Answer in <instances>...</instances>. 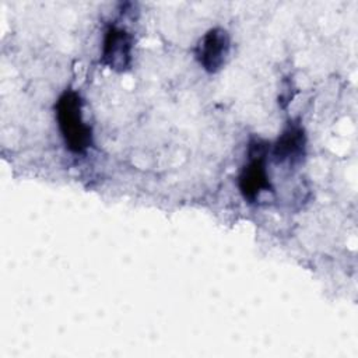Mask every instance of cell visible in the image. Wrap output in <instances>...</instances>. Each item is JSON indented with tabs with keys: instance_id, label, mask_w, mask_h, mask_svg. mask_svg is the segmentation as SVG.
Instances as JSON below:
<instances>
[{
	"instance_id": "3957f363",
	"label": "cell",
	"mask_w": 358,
	"mask_h": 358,
	"mask_svg": "<svg viewBox=\"0 0 358 358\" xmlns=\"http://www.w3.org/2000/svg\"><path fill=\"white\" fill-rule=\"evenodd\" d=\"M229 45L231 39L228 32L222 28H213L199 41L196 57L206 71L217 73L225 64L229 53Z\"/></svg>"
},
{
	"instance_id": "277c9868",
	"label": "cell",
	"mask_w": 358,
	"mask_h": 358,
	"mask_svg": "<svg viewBox=\"0 0 358 358\" xmlns=\"http://www.w3.org/2000/svg\"><path fill=\"white\" fill-rule=\"evenodd\" d=\"M131 62V36L122 28L109 27L105 32L102 48V63L123 71Z\"/></svg>"
},
{
	"instance_id": "6da1fadb",
	"label": "cell",
	"mask_w": 358,
	"mask_h": 358,
	"mask_svg": "<svg viewBox=\"0 0 358 358\" xmlns=\"http://www.w3.org/2000/svg\"><path fill=\"white\" fill-rule=\"evenodd\" d=\"M56 119L66 145L73 152H84L92 143L91 127L83 120L81 98L73 91H64L56 103Z\"/></svg>"
},
{
	"instance_id": "5b68a950",
	"label": "cell",
	"mask_w": 358,
	"mask_h": 358,
	"mask_svg": "<svg viewBox=\"0 0 358 358\" xmlns=\"http://www.w3.org/2000/svg\"><path fill=\"white\" fill-rule=\"evenodd\" d=\"M305 143L303 129L298 123H289L274 144L273 155L277 162H298L305 152Z\"/></svg>"
},
{
	"instance_id": "7a4b0ae2",
	"label": "cell",
	"mask_w": 358,
	"mask_h": 358,
	"mask_svg": "<svg viewBox=\"0 0 358 358\" xmlns=\"http://www.w3.org/2000/svg\"><path fill=\"white\" fill-rule=\"evenodd\" d=\"M266 143L260 140L250 143L249 161L242 168L239 175L241 193L249 201H256L260 193L271 190L270 178L266 168Z\"/></svg>"
}]
</instances>
